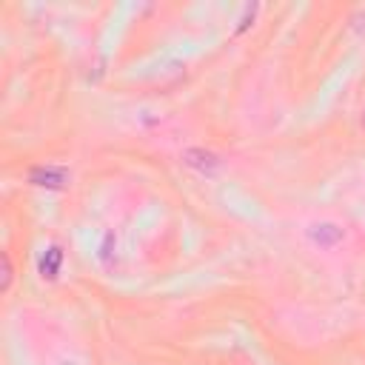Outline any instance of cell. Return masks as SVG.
<instances>
[{
    "instance_id": "2",
    "label": "cell",
    "mask_w": 365,
    "mask_h": 365,
    "mask_svg": "<svg viewBox=\"0 0 365 365\" xmlns=\"http://www.w3.org/2000/svg\"><path fill=\"white\" fill-rule=\"evenodd\" d=\"M63 262H66V251H63V245H57V242L46 245V248L40 251V257H37V274H40V279H46V282L60 279V274H63Z\"/></svg>"
},
{
    "instance_id": "5",
    "label": "cell",
    "mask_w": 365,
    "mask_h": 365,
    "mask_svg": "<svg viewBox=\"0 0 365 365\" xmlns=\"http://www.w3.org/2000/svg\"><path fill=\"white\" fill-rule=\"evenodd\" d=\"M257 11H259V6H257V3H245V6H242V14L237 17V26H234V31H237V34H242V31H245V29L254 23Z\"/></svg>"
},
{
    "instance_id": "3",
    "label": "cell",
    "mask_w": 365,
    "mask_h": 365,
    "mask_svg": "<svg viewBox=\"0 0 365 365\" xmlns=\"http://www.w3.org/2000/svg\"><path fill=\"white\" fill-rule=\"evenodd\" d=\"M182 163H185L188 168L205 174V177L217 174L220 165H222L220 154H214V151H208V148H202V145H191V148H185V151H182Z\"/></svg>"
},
{
    "instance_id": "7",
    "label": "cell",
    "mask_w": 365,
    "mask_h": 365,
    "mask_svg": "<svg viewBox=\"0 0 365 365\" xmlns=\"http://www.w3.org/2000/svg\"><path fill=\"white\" fill-rule=\"evenodd\" d=\"M111 248H114V234L108 231L106 237H103V245H100V259L108 265V254H111Z\"/></svg>"
},
{
    "instance_id": "6",
    "label": "cell",
    "mask_w": 365,
    "mask_h": 365,
    "mask_svg": "<svg viewBox=\"0 0 365 365\" xmlns=\"http://www.w3.org/2000/svg\"><path fill=\"white\" fill-rule=\"evenodd\" d=\"M0 262H3V279H0V291L6 294V291L11 288V277H14V268H11V257H9V251H3V254H0Z\"/></svg>"
},
{
    "instance_id": "1",
    "label": "cell",
    "mask_w": 365,
    "mask_h": 365,
    "mask_svg": "<svg viewBox=\"0 0 365 365\" xmlns=\"http://www.w3.org/2000/svg\"><path fill=\"white\" fill-rule=\"evenodd\" d=\"M26 180H29L31 185H37V188L60 191V188H66V185L71 182V171H68L66 165H46V163H40V165H31V168H29Z\"/></svg>"
},
{
    "instance_id": "8",
    "label": "cell",
    "mask_w": 365,
    "mask_h": 365,
    "mask_svg": "<svg viewBox=\"0 0 365 365\" xmlns=\"http://www.w3.org/2000/svg\"><path fill=\"white\" fill-rule=\"evenodd\" d=\"M359 125L365 128V106H362V111H359Z\"/></svg>"
},
{
    "instance_id": "4",
    "label": "cell",
    "mask_w": 365,
    "mask_h": 365,
    "mask_svg": "<svg viewBox=\"0 0 365 365\" xmlns=\"http://www.w3.org/2000/svg\"><path fill=\"white\" fill-rule=\"evenodd\" d=\"M308 240L314 245H319V248H334V245H339L345 240V231H342V225L322 220V222H314L308 228Z\"/></svg>"
}]
</instances>
